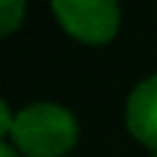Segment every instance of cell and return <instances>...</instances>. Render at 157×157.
Here are the masks:
<instances>
[{"label":"cell","mask_w":157,"mask_h":157,"mask_svg":"<svg viewBox=\"0 0 157 157\" xmlns=\"http://www.w3.org/2000/svg\"><path fill=\"white\" fill-rule=\"evenodd\" d=\"M78 139V123L71 110L55 102H34L16 113L11 141L24 157H63Z\"/></svg>","instance_id":"6da1fadb"},{"label":"cell","mask_w":157,"mask_h":157,"mask_svg":"<svg viewBox=\"0 0 157 157\" xmlns=\"http://www.w3.org/2000/svg\"><path fill=\"white\" fill-rule=\"evenodd\" d=\"M63 32L84 45H105L121 26L118 0H50Z\"/></svg>","instance_id":"7a4b0ae2"},{"label":"cell","mask_w":157,"mask_h":157,"mask_svg":"<svg viewBox=\"0 0 157 157\" xmlns=\"http://www.w3.org/2000/svg\"><path fill=\"white\" fill-rule=\"evenodd\" d=\"M126 128L139 144L157 152V73L139 81L128 94Z\"/></svg>","instance_id":"3957f363"},{"label":"cell","mask_w":157,"mask_h":157,"mask_svg":"<svg viewBox=\"0 0 157 157\" xmlns=\"http://www.w3.org/2000/svg\"><path fill=\"white\" fill-rule=\"evenodd\" d=\"M24 8H26V0H0V34L3 37L16 32V26L24 21Z\"/></svg>","instance_id":"277c9868"},{"label":"cell","mask_w":157,"mask_h":157,"mask_svg":"<svg viewBox=\"0 0 157 157\" xmlns=\"http://www.w3.org/2000/svg\"><path fill=\"white\" fill-rule=\"evenodd\" d=\"M13 123H16V115L11 113V107H8V102H0V134L6 136H11V131H13Z\"/></svg>","instance_id":"5b68a950"},{"label":"cell","mask_w":157,"mask_h":157,"mask_svg":"<svg viewBox=\"0 0 157 157\" xmlns=\"http://www.w3.org/2000/svg\"><path fill=\"white\" fill-rule=\"evenodd\" d=\"M0 157H18V149L11 141H3V144H0Z\"/></svg>","instance_id":"8992f818"},{"label":"cell","mask_w":157,"mask_h":157,"mask_svg":"<svg viewBox=\"0 0 157 157\" xmlns=\"http://www.w3.org/2000/svg\"><path fill=\"white\" fill-rule=\"evenodd\" d=\"M155 157H157V152H155Z\"/></svg>","instance_id":"52a82bcc"}]
</instances>
